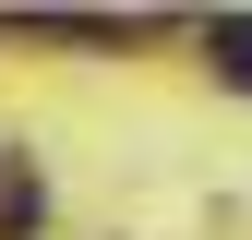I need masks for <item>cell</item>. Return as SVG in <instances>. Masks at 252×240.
I'll return each mask as SVG.
<instances>
[{
	"mask_svg": "<svg viewBox=\"0 0 252 240\" xmlns=\"http://www.w3.org/2000/svg\"><path fill=\"white\" fill-rule=\"evenodd\" d=\"M204 60H216V84L252 96V12H216V24H204Z\"/></svg>",
	"mask_w": 252,
	"mask_h": 240,
	"instance_id": "1",
	"label": "cell"
}]
</instances>
